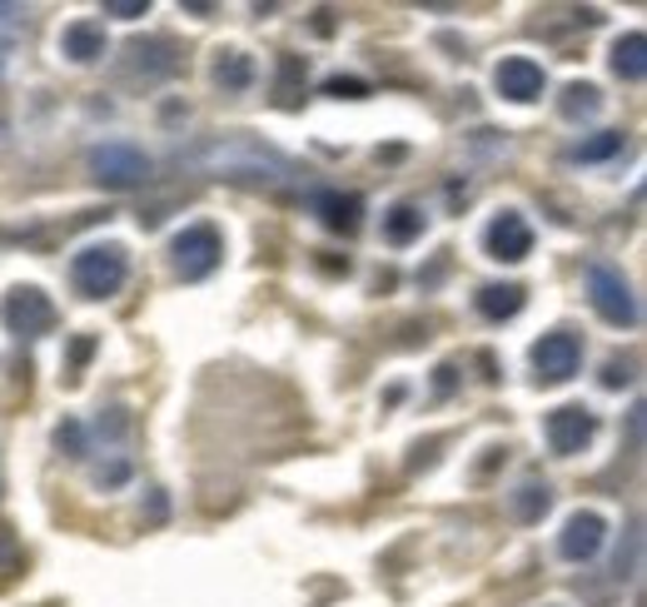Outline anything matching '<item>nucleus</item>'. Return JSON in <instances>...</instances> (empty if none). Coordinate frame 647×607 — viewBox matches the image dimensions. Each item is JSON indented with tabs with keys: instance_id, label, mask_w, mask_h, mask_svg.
I'll return each instance as SVG.
<instances>
[{
	"instance_id": "f257e3e1",
	"label": "nucleus",
	"mask_w": 647,
	"mask_h": 607,
	"mask_svg": "<svg viewBox=\"0 0 647 607\" xmlns=\"http://www.w3.org/2000/svg\"><path fill=\"white\" fill-rule=\"evenodd\" d=\"M189 164L204 170V175L249 179V185H270V179L289 175V160H284L279 150H270L264 140H254V135H220V140L200 145Z\"/></svg>"
},
{
	"instance_id": "f03ea898",
	"label": "nucleus",
	"mask_w": 647,
	"mask_h": 607,
	"mask_svg": "<svg viewBox=\"0 0 647 607\" xmlns=\"http://www.w3.org/2000/svg\"><path fill=\"white\" fill-rule=\"evenodd\" d=\"M125 280H129V259L120 245H85L71 259V284L80 299H110V294L125 289Z\"/></svg>"
},
{
	"instance_id": "7ed1b4c3",
	"label": "nucleus",
	"mask_w": 647,
	"mask_h": 607,
	"mask_svg": "<svg viewBox=\"0 0 647 607\" xmlns=\"http://www.w3.org/2000/svg\"><path fill=\"white\" fill-rule=\"evenodd\" d=\"M85 164H90V175L105 189H135V185L150 179V160H145V150H135V145H125V140L95 145Z\"/></svg>"
},
{
	"instance_id": "20e7f679",
	"label": "nucleus",
	"mask_w": 647,
	"mask_h": 607,
	"mask_svg": "<svg viewBox=\"0 0 647 607\" xmlns=\"http://www.w3.org/2000/svg\"><path fill=\"white\" fill-rule=\"evenodd\" d=\"M170 259H175V274L179 280H210L224 259V239L214 224H189L185 234H175L170 245Z\"/></svg>"
},
{
	"instance_id": "39448f33",
	"label": "nucleus",
	"mask_w": 647,
	"mask_h": 607,
	"mask_svg": "<svg viewBox=\"0 0 647 607\" xmlns=\"http://www.w3.org/2000/svg\"><path fill=\"white\" fill-rule=\"evenodd\" d=\"M588 299H593V309H598V319H608V324H618V329L637 324L633 284L612 264H588Z\"/></svg>"
},
{
	"instance_id": "423d86ee",
	"label": "nucleus",
	"mask_w": 647,
	"mask_h": 607,
	"mask_svg": "<svg viewBox=\"0 0 647 607\" xmlns=\"http://www.w3.org/2000/svg\"><path fill=\"white\" fill-rule=\"evenodd\" d=\"M0 319H5V329H11V334H21V339H36V334H50V329H55V304H50L46 289L25 284V289L5 294V304H0Z\"/></svg>"
},
{
	"instance_id": "0eeeda50",
	"label": "nucleus",
	"mask_w": 647,
	"mask_h": 607,
	"mask_svg": "<svg viewBox=\"0 0 647 607\" xmlns=\"http://www.w3.org/2000/svg\"><path fill=\"white\" fill-rule=\"evenodd\" d=\"M533 369H538V384H568V379L583 369V344L568 329H553L533 344Z\"/></svg>"
},
{
	"instance_id": "6e6552de",
	"label": "nucleus",
	"mask_w": 647,
	"mask_h": 607,
	"mask_svg": "<svg viewBox=\"0 0 647 607\" xmlns=\"http://www.w3.org/2000/svg\"><path fill=\"white\" fill-rule=\"evenodd\" d=\"M125 71L135 80L154 85V80H170L179 71V50L170 36H145V40H129L125 46Z\"/></svg>"
},
{
	"instance_id": "1a4fd4ad",
	"label": "nucleus",
	"mask_w": 647,
	"mask_h": 607,
	"mask_svg": "<svg viewBox=\"0 0 647 607\" xmlns=\"http://www.w3.org/2000/svg\"><path fill=\"white\" fill-rule=\"evenodd\" d=\"M483 249H488V259H498V264H518V259L533 255V224L518 210H503L483 230Z\"/></svg>"
},
{
	"instance_id": "9d476101",
	"label": "nucleus",
	"mask_w": 647,
	"mask_h": 607,
	"mask_svg": "<svg viewBox=\"0 0 647 607\" xmlns=\"http://www.w3.org/2000/svg\"><path fill=\"white\" fill-rule=\"evenodd\" d=\"M548 448L553 454H563V458H573V454H583V448L593 444V433H598V419H593L583 404H563V409H553L548 413Z\"/></svg>"
},
{
	"instance_id": "9b49d317",
	"label": "nucleus",
	"mask_w": 647,
	"mask_h": 607,
	"mask_svg": "<svg viewBox=\"0 0 647 607\" xmlns=\"http://www.w3.org/2000/svg\"><path fill=\"white\" fill-rule=\"evenodd\" d=\"M494 85H498V95H503V100H513V106H533V100L543 95V85H548V75H543L538 60L508 55L503 65L494 71Z\"/></svg>"
},
{
	"instance_id": "f8f14e48",
	"label": "nucleus",
	"mask_w": 647,
	"mask_h": 607,
	"mask_svg": "<svg viewBox=\"0 0 647 607\" xmlns=\"http://www.w3.org/2000/svg\"><path fill=\"white\" fill-rule=\"evenodd\" d=\"M602 537H608V518L588 508V513H573L563 523V533H558V553H563L568 562H588V558H598Z\"/></svg>"
},
{
	"instance_id": "ddd939ff",
	"label": "nucleus",
	"mask_w": 647,
	"mask_h": 607,
	"mask_svg": "<svg viewBox=\"0 0 647 607\" xmlns=\"http://www.w3.org/2000/svg\"><path fill=\"white\" fill-rule=\"evenodd\" d=\"M314 214L324 220V230L353 234V230H359V220H364V199L344 195V189H319V195H314Z\"/></svg>"
},
{
	"instance_id": "4468645a",
	"label": "nucleus",
	"mask_w": 647,
	"mask_h": 607,
	"mask_svg": "<svg viewBox=\"0 0 647 607\" xmlns=\"http://www.w3.org/2000/svg\"><path fill=\"white\" fill-rule=\"evenodd\" d=\"M60 55H71L75 65H90V60L105 55V25L100 21H75L60 30Z\"/></svg>"
},
{
	"instance_id": "2eb2a0df",
	"label": "nucleus",
	"mask_w": 647,
	"mask_h": 607,
	"mask_svg": "<svg viewBox=\"0 0 647 607\" xmlns=\"http://www.w3.org/2000/svg\"><path fill=\"white\" fill-rule=\"evenodd\" d=\"M214 85H220L224 95H245L249 85H254V60H249L245 50H224V55L214 60Z\"/></svg>"
},
{
	"instance_id": "dca6fc26",
	"label": "nucleus",
	"mask_w": 647,
	"mask_h": 607,
	"mask_svg": "<svg viewBox=\"0 0 647 607\" xmlns=\"http://www.w3.org/2000/svg\"><path fill=\"white\" fill-rule=\"evenodd\" d=\"M473 304H478V314L494 319V324L498 319H513L518 309H523V284H483Z\"/></svg>"
},
{
	"instance_id": "f3484780",
	"label": "nucleus",
	"mask_w": 647,
	"mask_h": 607,
	"mask_svg": "<svg viewBox=\"0 0 647 607\" xmlns=\"http://www.w3.org/2000/svg\"><path fill=\"white\" fill-rule=\"evenodd\" d=\"M612 71L623 75V80H643L647 75V40H643V30H633V36H623L618 46H612Z\"/></svg>"
},
{
	"instance_id": "a211bd4d",
	"label": "nucleus",
	"mask_w": 647,
	"mask_h": 607,
	"mask_svg": "<svg viewBox=\"0 0 647 607\" xmlns=\"http://www.w3.org/2000/svg\"><path fill=\"white\" fill-rule=\"evenodd\" d=\"M419 234H424V210H419V205H394V210L384 214L388 245H413Z\"/></svg>"
},
{
	"instance_id": "6ab92c4d",
	"label": "nucleus",
	"mask_w": 647,
	"mask_h": 607,
	"mask_svg": "<svg viewBox=\"0 0 647 607\" xmlns=\"http://www.w3.org/2000/svg\"><path fill=\"white\" fill-rule=\"evenodd\" d=\"M548 503H553V493H548V483L528 479V483H523V488L513 493V518H518V523H538V518L548 513Z\"/></svg>"
},
{
	"instance_id": "aec40b11",
	"label": "nucleus",
	"mask_w": 647,
	"mask_h": 607,
	"mask_svg": "<svg viewBox=\"0 0 647 607\" xmlns=\"http://www.w3.org/2000/svg\"><path fill=\"white\" fill-rule=\"evenodd\" d=\"M274 90H279V106H295L299 95H304V60L284 55L279 60V85H274Z\"/></svg>"
},
{
	"instance_id": "412c9836",
	"label": "nucleus",
	"mask_w": 647,
	"mask_h": 607,
	"mask_svg": "<svg viewBox=\"0 0 647 607\" xmlns=\"http://www.w3.org/2000/svg\"><path fill=\"white\" fill-rule=\"evenodd\" d=\"M598 106H602L598 85H568V95H563V115H568V120L598 115Z\"/></svg>"
},
{
	"instance_id": "4be33fe9",
	"label": "nucleus",
	"mask_w": 647,
	"mask_h": 607,
	"mask_svg": "<svg viewBox=\"0 0 647 607\" xmlns=\"http://www.w3.org/2000/svg\"><path fill=\"white\" fill-rule=\"evenodd\" d=\"M623 150V135H618V129H602L598 140H583L573 150V160H612V154Z\"/></svg>"
},
{
	"instance_id": "5701e85b",
	"label": "nucleus",
	"mask_w": 647,
	"mask_h": 607,
	"mask_svg": "<svg viewBox=\"0 0 647 607\" xmlns=\"http://www.w3.org/2000/svg\"><path fill=\"white\" fill-rule=\"evenodd\" d=\"M25 568V553H21V543H15L11 533H0V587L11 583L15 572Z\"/></svg>"
},
{
	"instance_id": "b1692460",
	"label": "nucleus",
	"mask_w": 647,
	"mask_h": 607,
	"mask_svg": "<svg viewBox=\"0 0 647 607\" xmlns=\"http://www.w3.org/2000/svg\"><path fill=\"white\" fill-rule=\"evenodd\" d=\"M324 95H334V100H364L369 85L359 80V75H329V80H324Z\"/></svg>"
},
{
	"instance_id": "393cba45",
	"label": "nucleus",
	"mask_w": 647,
	"mask_h": 607,
	"mask_svg": "<svg viewBox=\"0 0 647 607\" xmlns=\"http://www.w3.org/2000/svg\"><path fill=\"white\" fill-rule=\"evenodd\" d=\"M55 444L65 448L71 458H85V429H80V423H60V429H55Z\"/></svg>"
},
{
	"instance_id": "a878e982",
	"label": "nucleus",
	"mask_w": 647,
	"mask_h": 607,
	"mask_svg": "<svg viewBox=\"0 0 647 607\" xmlns=\"http://www.w3.org/2000/svg\"><path fill=\"white\" fill-rule=\"evenodd\" d=\"M25 30V5H0V40H21Z\"/></svg>"
},
{
	"instance_id": "bb28decb",
	"label": "nucleus",
	"mask_w": 647,
	"mask_h": 607,
	"mask_svg": "<svg viewBox=\"0 0 647 607\" xmlns=\"http://www.w3.org/2000/svg\"><path fill=\"white\" fill-rule=\"evenodd\" d=\"M150 5L145 0H105V15H120V21H135V15H145Z\"/></svg>"
},
{
	"instance_id": "cd10ccee",
	"label": "nucleus",
	"mask_w": 647,
	"mask_h": 607,
	"mask_svg": "<svg viewBox=\"0 0 647 607\" xmlns=\"http://www.w3.org/2000/svg\"><path fill=\"white\" fill-rule=\"evenodd\" d=\"M627 369H633V363H623V359H608V369H602V384H608V388H623L627 379H633V374H627Z\"/></svg>"
},
{
	"instance_id": "c85d7f7f",
	"label": "nucleus",
	"mask_w": 647,
	"mask_h": 607,
	"mask_svg": "<svg viewBox=\"0 0 647 607\" xmlns=\"http://www.w3.org/2000/svg\"><path fill=\"white\" fill-rule=\"evenodd\" d=\"M90 349H95L90 339H75V344H71V363H65V374H71V379H80V363L90 359Z\"/></svg>"
},
{
	"instance_id": "c756f323",
	"label": "nucleus",
	"mask_w": 647,
	"mask_h": 607,
	"mask_svg": "<svg viewBox=\"0 0 647 607\" xmlns=\"http://www.w3.org/2000/svg\"><path fill=\"white\" fill-rule=\"evenodd\" d=\"M448 388H453V369L444 363V369H438V394H448Z\"/></svg>"
}]
</instances>
